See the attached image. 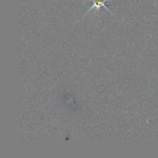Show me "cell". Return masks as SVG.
<instances>
[{
	"instance_id": "cell-1",
	"label": "cell",
	"mask_w": 158,
	"mask_h": 158,
	"mask_svg": "<svg viewBox=\"0 0 158 158\" xmlns=\"http://www.w3.org/2000/svg\"><path fill=\"white\" fill-rule=\"evenodd\" d=\"M89 2H92V6H91V7L89 8V10L86 12V15L87 13H89V12H91V11H92L94 9H98V10H100L101 8H104V9H106V10H107L108 12H110V13H112V12H111V11L107 7V5H109L108 3L110 2L111 0H90ZM86 15H85L83 17L86 16Z\"/></svg>"
}]
</instances>
